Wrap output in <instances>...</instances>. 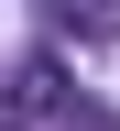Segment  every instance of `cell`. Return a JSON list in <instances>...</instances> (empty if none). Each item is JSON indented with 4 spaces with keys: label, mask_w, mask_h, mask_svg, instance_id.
I'll use <instances>...</instances> for the list:
<instances>
[{
    "label": "cell",
    "mask_w": 120,
    "mask_h": 131,
    "mask_svg": "<svg viewBox=\"0 0 120 131\" xmlns=\"http://www.w3.org/2000/svg\"><path fill=\"white\" fill-rule=\"evenodd\" d=\"M55 11H66V33H88V44L120 33V0H55Z\"/></svg>",
    "instance_id": "1"
},
{
    "label": "cell",
    "mask_w": 120,
    "mask_h": 131,
    "mask_svg": "<svg viewBox=\"0 0 120 131\" xmlns=\"http://www.w3.org/2000/svg\"><path fill=\"white\" fill-rule=\"evenodd\" d=\"M0 131H44V109H33V98H22V77L0 88Z\"/></svg>",
    "instance_id": "2"
}]
</instances>
